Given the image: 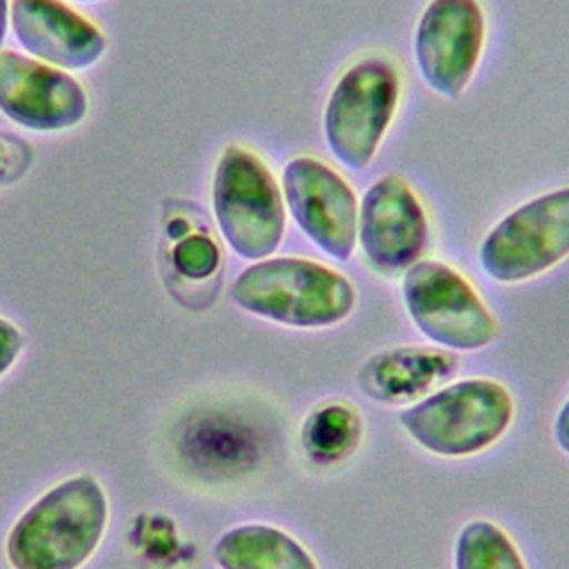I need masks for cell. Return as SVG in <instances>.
Listing matches in <instances>:
<instances>
[{
	"label": "cell",
	"instance_id": "18",
	"mask_svg": "<svg viewBox=\"0 0 569 569\" xmlns=\"http://www.w3.org/2000/svg\"><path fill=\"white\" fill-rule=\"evenodd\" d=\"M24 349V333L7 318L0 316V378H4L18 362Z\"/></svg>",
	"mask_w": 569,
	"mask_h": 569
},
{
	"label": "cell",
	"instance_id": "20",
	"mask_svg": "<svg viewBox=\"0 0 569 569\" xmlns=\"http://www.w3.org/2000/svg\"><path fill=\"white\" fill-rule=\"evenodd\" d=\"M187 231H189V224H187V220L184 218H173V220H169L167 222V233L171 236V238H182V236H187Z\"/></svg>",
	"mask_w": 569,
	"mask_h": 569
},
{
	"label": "cell",
	"instance_id": "23",
	"mask_svg": "<svg viewBox=\"0 0 569 569\" xmlns=\"http://www.w3.org/2000/svg\"><path fill=\"white\" fill-rule=\"evenodd\" d=\"M73 2H89V4H96V2H102V0H73Z\"/></svg>",
	"mask_w": 569,
	"mask_h": 569
},
{
	"label": "cell",
	"instance_id": "9",
	"mask_svg": "<svg viewBox=\"0 0 569 569\" xmlns=\"http://www.w3.org/2000/svg\"><path fill=\"white\" fill-rule=\"evenodd\" d=\"M280 191L284 209L307 240L338 262L353 256L358 196L333 167L313 156H296L282 167Z\"/></svg>",
	"mask_w": 569,
	"mask_h": 569
},
{
	"label": "cell",
	"instance_id": "8",
	"mask_svg": "<svg viewBox=\"0 0 569 569\" xmlns=\"http://www.w3.org/2000/svg\"><path fill=\"white\" fill-rule=\"evenodd\" d=\"M487 40L478 0H429L413 29V62L422 82L445 100H458L476 76Z\"/></svg>",
	"mask_w": 569,
	"mask_h": 569
},
{
	"label": "cell",
	"instance_id": "7",
	"mask_svg": "<svg viewBox=\"0 0 569 569\" xmlns=\"http://www.w3.org/2000/svg\"><path fill=\"white\" fill-rule=\"evenodd\" d=\"M402 302L416 329L449 351H476L500 336L478 291L453 267L418 260L402 273Z\"/></svg>",
	"mask_w": 569,
	"mask_h": 569
},
{
	"label": "cell",
	"instance_id": "1",
	"mask_svg": "<svg viewBox=\"0 0 569 569\" xmlns=\"http://www.w3.org/2000/svg\"><path fill=\"white\" fill-rule=\"evenodd\" d=\"M109 527V498L91 473H76L36 498L11 525V569H82Z\"/></svg>",
	"mask_w": 569,
	"mask_h": 569
},
{
	"label": "cell",
	"instance_id": "6",
	"mask_svg": "<svg viewBox=\"0 0 569 569\" xmlns=\"http://www.w3.org/2000/svg\"><path fill=\"white\" fill-rule=\"evenodd\" d=\"M569 258V187L545 191L502 216L478 249L482 271L502 284L531 280Z\"/></svg>",
	"mask_w": 569,
	"mask_h": 569
},
{
	"label": "cell",
	"instance_id": "3",
	"mask_svg": "<svg viewBox=\"0 0 569 569\" xmlns=\"http://www.w3.org/2000/svg\"><path fill=\"white\" fill-rule=\"evenodd\" d=\"M400 71L385 53L353 60L333 82L322 109V138L329 153L347 169H367L400 102Z\"/></svg>",
	"mask_w": 569,
	"mask_h": 569
},
{
	"label": "cell",
	"instance_id": "2",
	"mask_svg": "<svg viewBox=\"0 0 569 569\" xmlns=\"http://www.w3.org/2000/svg\"><path fill=\"white\" fill-rule=\"evenodd\" d=\"M229 298L251 316L296 329L333 327L356 307V289L347 276L293 256L251 262L231 282Z\"/></svg>",
	"mask_w": 569,
	"mask_h": 569
},
{
	"label": "cell",
	"instance_id": "17",
	"mask_svg": "<svg viewBox=\"0 0 569 569\" xmlns=\"http://www.w3.org/2000/svg\"><path fill=\"white\" fill-rule=\"evenodd\" d=\"M171 260L180 276L189 280H202L218 269L220 249L204 233H187L176 242L171 251Z\"/></svg>",
	"mask_w": 569,
	"mask_h": 569
},
{
	"label": "cell",
	"instance_id": "5",
	"mask_svg": "<svg viewBox=\"0 0 569 569\" xmlns=\"http://www.w3.org/2000/svg\"><path fill=\"white\" fill-rule=\"evenodd\" d=\"M511 418L509 389L489 378L458 380L400 411V425L422 449L449 458L491 447Z\"/></svg>",
	"mask_w": 569,
	"mask_h": 569
},
{
	"label": "cell",
	"instance_id": "16",
	"mask_svg": "<svg viewBox=\"0 0 569 569\" xmlns=\"http://www.w3.org/2000/svg\"><path fill=\"white\" fill-rule=\"evenodd\" d=\"M456 569H527L511 538L489 520L467 522L456 540Z\"/></svg>",
	"mask_w": 569,
	"mask_h": 569
},
{
	"label": "cell",
	"instance_id": "15",
	"mask_svg": "<svg viewBox=\"0 0 569 569\" xmlns=\"http://www.w3.org/2000/svg\"><path fill=\"white\" fill-rule=\"evenodd\" d=\"M362 425L358 413L347 405H322L313 409L300 431V442L316 465H336L345 460L360 442Z\"/></svg>",
	"mask_w": 569,
	"mask_h": 569
},
{
	"label": "cell",
	"instance_id": "22",
	"mask_svg": "<svg viewBox=\"0 0 569 569\" xmlns=\"http://www.w3.org/2000/svg\"><path fill=\"white\" fill-rule=\"evenodd\" d=\"M4 171H7V156H4V151H2V144H0V178L4 176Z\"/></svg>",
	"mask_w": 569,
	"mask_h": 569
},
{
	"label": "cell",
	"instance_id": "10",
	"mask_svg": "<svg viewBox=\"0 0 569 569\" xmlns=\"http://www.w3.org/2000/svg\"><path fill=\"white\" fill-rule=\"evenodd\" d=\"M427 242L429 218L411 184L398 173L373 180L358 202V244L367 264L382 276L405 273Z\"/></svg>",
	"mask_w": 569,
	"mask_h": 569
},
{
	"label": "cell",
	"instance_id": "21",
	"mask_svg": "<svg viewBox=\"0 0 569 569\" xmlns=\"http://www.w3.org/2000/svg\"><path fill=\"white\" fill-rule=\"evenodd\" d=\"M9 7H11V0H0V47L4 42L7 27H9Z\"/></svg>",
	"mask_w": 569,
	"mask_h": 569
},
{
	"label": "cell",
	"instance_id": "14",
	"mask_svg": "<svg viewBox=\"0 0 569 569\" xmlns=\"http://www.w3.org/2000/svg\"><path fill=\"white\" fill-rule=\"evenodd\" d=\"M213 560L220 569H318L298 540L260 522L227 529L213 545Z\"/></svg>",
	"mask_w": 569,
	"mask_h": 569
},
{
	"label": "cell",
	"instance_id": "19",
	"mask_svg": "<svg viewBox=\"0 0 569 569\" xmlns=\"http://www.w3.org/2000/svg\"><path fill=\"white\" fill-rule=\"evenodd\" d=\"M553 438L558 447L569 453V398L562 402L556 420H553Z\"/></svg>",
	"mask_w": 569,
	"mask_h": 569
},
{
	"label": "cell",
	"instance_id": "12",
	"mask_svg": "<svg viewBox=\"0 0 569 569\" xmlns=\"http://www.w3.org/2000/svg\"><path fill=\"white\" fill-rule=\"evenodd\" d=\"M9 27L27 56L62 71H84L107 51L102 29L62 0H11Z\"/></svg>",
	"mask_w": 569,
	"mask_h": 569
},
{
	"label": "cell",
	"instance_id": "4",
	"mask_svg": "<svg viewBox=\"0 0 569 569\" xmlns=\"http://www.w3.org/2000/svg\"><path fill=\"white\" fill-rule=\"evenodd\" d=\"M211 209L227 247L244 260H264L282 242L287 209L267 162L242 144H227L211 178Z\"/></svg>",
	"mask_w": 569,
	"mask_h": 569
},
{
	"label": "cell",
	"instance_id": "11",
	"mask_svg": "<svg viewBox=\"0 0 569 569\" xmlns=\"http://www.w3.org/2000/svg\"><path fill=\"white\" fill-rule=\"evenodd\" d=\"M89 111L84 87L62 69L13 49H0V113L13 124L58 133L78 127Z\"/></svg>",
	"mask_w": 569,
	"mask_h": 569
},
{
	"label": "cell",
	"instance_id": "13",
	"mask_svg": "<svg viewBox=\"0 0 569 569\" xmlns=\"http://www.w3.org/2000/svg\"><path fill=\"white\" fill-rule=\"evenodd\" d=\"M458 369L453 351L393 347L373 353L358 371V387L378 402H409L447 382Z\"/></svg>",
	"mask_w": 569,
	"mask_h": 569
}]
</instances>
